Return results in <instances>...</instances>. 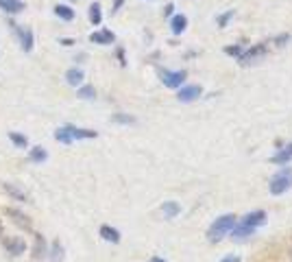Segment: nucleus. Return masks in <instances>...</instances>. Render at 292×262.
<instances>
[{"mask_svg": "<svg viewBox=\"0 0 292 262\" xmlns=\"http://www.w3.org/2000/svg\"><path fill=\"white\" fill-rule=\"evenodd\" d=\"M234 227H236V216L234 214H223L221 219H216L214 223H211V227H209V232H207V240L209 242L223 240Z\"/></svg>", "mask_w": 292, "mask_h": 262, "instance_id": "obj_1", "label": "nucleus"}, {"mask_svg": "<svg viewBox=\"0 0 292 262\" xmlns=\"http://www.w3.org/2000/svg\"><path fill=\"white\" fill-rule=\"evenodd\" d=\"M268 188H270V194H283V192H288V190L292 188V170L286 168V170H281V173H277L273 179H270Z\"/></svg>", "mask_w": 292, "mask_h": 262, "instance_id": "obj_2", "label": "nucleus"}, {"mask_svg": "<svg viewBox=\"0 0 292 262\" xmlns=\"http://www.w3.org/2000/svg\"><path fill=\"white\" fill-rule=\"evenodd\" d=\"M159 77H162V83L166 88H181L185 77H188V72L185 70H159Z\"/></svg>", "mask_w": 292, "mask_h": 262, "instance_id": "obj_3", "label": "nucleus"}, {"mask_svg": "<svg viewBox=\"0 0 292 262\" xmlns=\"http://www.w3.org/2000/svg\"><path fill=\"white\" fill-rule=\"evenodd\" d=\"M11 31L18 35V42L22 44V50L24 52H31L33 50V31L31 29H20V26H16L13 22H9Z\"/></svg>", "mask_w": 292, "mask_h": 262, "instance_id": "obj_4", "label": "nucleus"}, {"mask_svg": "<svg viewBox=\"0 0 292 262\" xmlns=\"http://www.w3.org/2000/svg\"><path fill=\"white\" fill-rule=\"evenodd\" d=\"M5 249L11 255H20L26 251V240L22 236H9V238H5Z\"/></svg>", "mask_w": 292, "mask_h": 262, "instance_id": "obj_5", "label": "nucleus"}, {"mask_svg": "<svg viewBox=\"0 0 292 262\" xmlns=\"http://www.w3.org/2000/svg\"><path fill=\"white\" fill-rule=\"evenodd\" d=\"M201 88L198 85H185V88H181L179 90V94H177V98L181 103H192V101H196L198 96H201Z\"/></svg>", "mask_w": 292, "mask_h": 262, "instance_id": "obj_6", "label": "nucleus"}, {"mask_svg": "<svg viewBox=\"0 0 292 262\" xmlns=\"http://www.w3.org/2000/svg\"><path fill=\"white\" fill-rule=\"evenodd\" d=\"M5 214H7V216H11V221L16 223L18 227H22V229H31V221H29V216H26L24 212H20V210H16V208H7V210H5Z\"/></svg>", "mask_w": 292, "mask_h": 262, "instance_id": "obj_7", "label": "nucleus"}, {"mask_svg": "<svg viewBox=\"0 0 292 262\" xmlns=\"http://www.w3.org/2000/svg\"><path fill=\"white\" fill-rule=\"evenodd\" d=\"M48 255V242L42 234H35V242H33V258L35 260H42Z\"/></svg>", "mask_w": 292, "mask_h": 262, "instance_id": "obj_8", "label": "nucleus"}, {"mask_svg": "<svg viewBox=\"0 0 292 262\" xmlns=\"http://www.w3.org/2000/svg\"><path fill=\"white\" fill-rule=\"evenodd\" d=\"M266 221V212L264 210H255V212H249L247 216L242 219V225H247V227H257V225H262V223Z\"/></svg>", "mask_w": 292, "mask_h": 262, "instance_id": "obj_9", "label": "nucleus"}, {"mask_svg": "<svg viewBox=\"0 0 292 262\" xmlns=\"http://www.w3.org/2000/svg\"><path fill=\"white\" fill-rule=\"evenodd\" d=\"M90 42H92V44H114V42H116V35H114L111 31H107V29H103V31L92 33V35H90Z\"/></svg>", "mask_w": 292, "mask_h": 262, "instance_id": "obj_10", "label": "nucleus"}, {"mask_svg": "<svg viewBox=\"0 0 292 262\" xmlns=\"http://www.w3.org/2000/svg\"><path fill=\"white\" fill-rule=\"evenodd\" d=\"M3 188L7 190V194L11 196V199H16V201H22V203H26L29 201V194L24 192L20 186H13V183H3Z\"/></svg>", "mask_w": 292, "mask_h": 262, "instance_id": "obj_11", "label": "nucleus"}, {"mask_svg": "<svg viewBox=\"0 0 292 262\" xmlns=\"http://www.w3.org/2000/svg\"><path fill=\"white\" fill-rule=\"evenodd\" d=\"M0 9L5 13H9V16H13V13H20L24 9V3L22 0H0Z\"/></svg>", "mask_w": 292, "mask_h": 262, "instance_id": "obj_12", "label": "nucleus"}, {"mask_svg": "<svg viewBox=\"0 0 292 262\" xmlns=\"http://www.w3.org/2000/svg\"><path fill=\"white\" fill-rule=\"evenodd\" d=\"M185 29H188V18H185L183 13H179V16H175L170 20V31L175 33V35H181Z\"/></svg>", "mask_w": 292, "mask_h": 262, "instance_id": "obj_13", "label": "nucleus"}, {"mask_svg": "<svg viewBox=\"0 0 292 262\" xmlns=\"http://www.w3.org/2000/svg\"><path fill=\"white\" fill-rule=\"evenodd\" d=\"M68 129H70V134H72L75 140H85V138H96L98 136V131H94V129H79V127H75V124H68Z\"/></svg>", "mask_w": 292, "mask_h": 262, "instance_id": "obj_14", "label": "nucleus"}, {"mask_svg": "<svg viewBox=\"0 0 292 262\" xmlns=\"http://www.w3.org/2000/svg\"><path fill=\"white\" fill-rule=\"evenodd\" d=\"M48 258L52 262H63V245L59 240H52V245L48 247Z\"/></svg>", "mask_w": 292, "mask_h": 262, "instance_id": "obj_15", "label": "nucleus"}, {"mask_svg": "<svg viewBox=\"0 0 292 262\" xmlns=\"http://www.w3.org/2000/svg\"><path fill=\"white\" fill-rule=\"evenodd\" d=\"M101 236L107 242H114V245H116V242H120V232H118L116 227H111V225H103L101 227Z\"/></svg>", "mask_w": 292, "mask_h": 262, "instance_id": "obj_16", "label": "nucleus"}, {"mask_svg": "<svg viewBox=\"0 0 292 262\" xmlns=\"http://www.w3.org/2000/svg\"><path fill=\"white\" fill-rule=\"evenodd\" d=\"M83 79H85V75H83L81 68H70L68 72H65V81H68L70 85H81Z\"/></svg>", "mask_w": 292, "mask_h": 262, "instance_id": "obj_17", "label": "nucleus"}, {"mask_svg": "<svg viewBox=\"0 0 292 262\" xmlns=\"http://www.w3.org/2000/svg\"><path fill=\"white\" fill-rule=\"evenodd\" d=\"M55 16L61 18L63 22H72V20H75V11H72L70 7H65V5H57L55 7Z\"/></svg>", "mask_w": 292, "mask_h": 262, "instance_id": "obj_18", "label": "nucleus"}, {"mask_svg": "<svg viewBox=\"0 0 292 262\" xmlns=\"http://www.w3.org/2000/svg\"><path fill=\"white\" fill-rule=\"evenodd\" d=\"M162 212H164L166 219H175V216L181 212V208H179V203H175V201H166L162 206Z\"/></svg>", "mask_w": 292, "mask_h": 262, "instance_id": "obj_19", "label": "nucleus"}, {"mask_svg": "<svg viewBox=\"0 0 292 262\" xmlns=\"http://www.w3.org/2000/svg\"><path fill=\"white\" fill-rule=\"evenodd\" d=\"M29 160H31V162H35V164H42V162L48 160V153H46V149L35 147V149H31V151H29Z\"/></svg>", "mask_w": 292, "mask_h": 262, "instance_id": "obj_20", "label": "nucleus"}, {"mask_svg": "<svg viewBox=\"0 0 292 262\" xmlns=\"http://www.w3.org/2000/svg\"><path fill=\"white\" fill-rule=\"evenodd\" d=\"M253 234H255V229L253 227H247V225H238V227L231 229V236H234V238H238V240L247 238V236H253Z\"/></svg>", "mask_w": 292, "mask_h": 262, "instance_id": "obj_21", "label": "nucleus"}, {"mask_svg": "<svg viewBox=\"0 0 292 262\" xmlns=\"http://www.w3.org/2000/svg\"><path fill=\"white\" fill-rule=\"evenodd\" d=\"M90 22L94 24V26H98L103 22V13H101V5L98 3H92L90 5Z\"/></svg>", "mask_w": 292, "mask_h": 262, "instance_id": "obj_22", "label": "nucleus"}, {"mask_svg": "<svg viewBox=\"0 0 292 262\" xmlns=\"http://www.w3.org/2000/svg\"><path fill=\"white\" fill-rule=\"evenodd\" d=\"M55 138L61 144H72L75 142V138H72V134H70V129H68V124H65V127H61V129H57L55 131Z\"/></svg>", "mask_w": 292, "mask_h": 262, "instance_id": "obj_23", "label": "nucleus"}, {"mask_svg": "<svg viewBox=\"0 0 292 262\" xmlns=\"http://www.w3.org/2000/svg\"><path fill=\"white\" fill-rule=\"evenodd\" d=\"M292 160V144H288L286 149H281L277 155H273V162L275 164H286V162H290Z\"/></svg>", "mask_w": 292, "mask_h": 262, "instance_id": "obj_24", "label": "nucleus"}, {"mask_svg": "<svg viewBox=\"0 0 292 262\" xmlns=\"http://www.w3.org/2000/svg\"><path fill=\"white\" fill-rule=\"evenodd\" d=\"M9 140L16 144V147H20V149H26V147H29V140H26V136L18 134V131H9Z\"/></svg>", "mask_w": 292, "mask_h": 262, "instance_id": "obj_25", "label": "nucleus"}, {"mask_svg": "<svg viewBox=\"0 0 292 262\" xmlns=\"http://www.w3.org/2000/svg\"><path fill=\"white\" fill-rule=\"evenodd\" d=\"M79 98H83V101H92V98H96V90L94 85H83L81 90H79Z\"/></svg>", "mask_w": 292, "mask_h": 262, "instance_id": "obj_26", "label": "nucleus"}, {"mask_svg": "<svg viewBox=\"0 0 292 262\" xmlns=\"http://www.w3.org/2000/svg\"><path fill=\"white\" fill-rule=\"evenodd\" d=\"M114 122H120V124H133L135 118L133 116H124V114H114Z\"/></svg>", "mask_w": 292, "mask_h": 262, "instance_id": "obj_27", "label": "nucleus"}, {"mask_svg": "<svg viewBox=\"0 0 292 262\" xmlns=\"http://www.w3.org/2000/svg\"><path fill=\"white\" fill-rule=\"evenodd\" d=\"M225 52H227V55H234V57H240L244 50L240 48V46H227V48H225Z\"/></svg>", "mask_w": 292, "mask_h": 262, "instance_id": "obj_28", "label": "nucleus"}, {"mask_svg": "<svg viewBox=\"0 0 292 262\" xmlns=\"http://www.w3.org/2000/svg\"><path fill=\"white\" fill-rule=\"evenodd\" d=\"M231 16H234V11H229V13H225V16H221V20H218V24L225 26V24L229 22V18H231Z\"/></svg>", "mask_w": 292, "mask_h": 262, "instance_id": "obj_29", "label": "nucleus"}, {"mask_svg": "<svg viewBox=\"0 0 292 262\" xmlns=\"http://www.w3.org/2000/svg\"><path fill=\"white\" fill-rule=\"evenodd\" d=\"M59 44H61V46H72V44H75V39H68V37H61V39H59Z\"/></svg>", "mask_w": 292, "mask_h": 262, "instance_id": "obj_30", "label": "nucleus"}, {"mask_svg": "<svg viewBox=\"0 0 292 262\" xmlns=\"http://www.w3.org/2000/svg\"><path fill=\"white\" fill-rule=\"evenodd\" d=\"M223 262H240L238 255H227V258H223Z\"/></svg>", "mask_w": 292, "mask_h": 262, "instance_id": "obj_31", "label": "nucleus"}, {"mask_svg": "<svg viewBox=\"0 0 292 262\" xmlns=\"http://www.w3.org/2000/svg\"><path fill=\"white\" fill-rule=\"evenodd\" d=\"M122 5H124V0H114V9H111V11H118Z\"/></svg>", "mask_w": 292, "mask_h": 262, "instance_id": "obj_32", "label": "nucleus"}, {"mask_svg": "<svg viewBox=\"0 0 292 262\" xmlns=\"http://www.w3.org/2000/svg\"><path fill=\"white\" fill-rule=\"evenodd\" d=\"M118 59H120V63H122V66L127 63V61H124V50H122V48H118Z\"/></svg>", "mask_w": 292, "mask_h": 262, "instance_id": "obj_33", "label": "nucleus"}, {"mask_svg": "<svg viewBox=\"0 0 292 262\" xmlns=\"http://www.w3.org/2000/svg\"><path fill=\"white\" fill-rule=\"evenodd\" d=\"M172 9H175V7H172V5H166V9H164V16H170V13H172Z\"/></svg>", "mask_w": 292, "mask_h": 262, "instance_id": "obj_34", "label": "nucleus"}, {"mask_svg": "<svg viewBox=\"0 0 292 262\" xmlns=\"http://www.w3.org/2000/svg\"><path fill=\"white\" fill-rule=\"evenodd\" d=\"M151 262H166L164 258H157V255H155V258H151Z\"/></svg>", "mask_w": 292, "mask_h": 262, "instance_id": "obj_35", "label": "nucleus"}, {"mask_svg": "<svg viewBox=\"0 0 292 262\" xmlns=\"http://www.w3.org/2000/svg\"><path fill=\"white\" fill-rule=\"evenodd\" d=\"M0 236H3V221H0Z\"/></svg>", "mask_w": 292, "mask_h": 262, "instance_id": "obj_36", "label": "nucleus"}, {"mask_svg": "<svg viewBox=\"0 0 292 262\" xmlns=\"http://www.w3.org/2000/svg\"><path fill=\"white\" fill-rule=\"evenodd\" d=\"M290 258H292V249H290Z\"/></svg>", "mask_w": 292, "mask_h": 262, "instance_id": "obj_37", "label": "nucleus"}]
</instances>
